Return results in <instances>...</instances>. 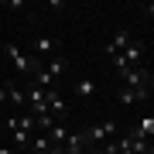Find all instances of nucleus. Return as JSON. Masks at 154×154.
<instances>
[{
	"label": "nucleus",
	"instance_id": "nucleus-10",
	"mask_svg": "<svg viewBox=\"0 0 154 154\" xmlns=\"http://www.w3.org/2000/svg\"><path fill=\"white\" fill-rule=\"evenodd\" d=\"M130 134H134V137H144V140H154V116H144Z\"/></svg>",
	"mask_w": 154,
	"mask_h": 154
},
{
	"label": "nucleus",
	"instance_id": "nucleus-5",
	"mask_svg": "<svg viewBox=\"0 0 154 154\" xmlns=\"http://www.w3.org/2000/svg\"><path fill=\"white\" fill-rule=\"evenodd\" d=\"M151 93L147 89H130V86H120V93H116V99H120L123 106H130V103H140V99H147Z\"/></svg>",
	"mask_w": 154,
	"mask_h": 154
},
{
	"label": "nucleus",
	"instance_id": "nucleus-7",
	"mask_svg": "<svg viewBox=\"0 0 154 154\" xmlns=\"http://www.w3.org/2000/svg\"><path fill=\"white\" fill-rule=\"evenodd\" d=\"M62 151H65V154H82V151H86L82 134H72V130H69V137H65V144H62Z\"/></svg>",
	"mask_w": 154,
	"mask_h": 154
},
{
	"label": "nucleus",
	"instance_id": "nucleus-8",
	"mask_svg": "<svg viewBox=\"0 0 154 154\" xmlns=\"http://www.w3.org/2000/svg\"><path fill=\"white\" fill-rule=\"evenodd\" d=\"M45 137H48V140H51V147H62V144H65V137H69V127H65V123H62V120H58V123H55V127H51V130H48V134H45Z\"/></svg>",
	"mask_w": 154,
	"mask_h": 154
},
{
	"label": "nucleus",
	"instance_id": "nucleus-13",
	"mask_svg": "<svg viewBox=\"0 0 154 154\" xmlns=\"http://www.w3.org/2000/svg\"><path fill=\"white\" fill-rule=\"evenodd\" d=\"M45 69L51 72V79H58V75H65V72H69V62L62 58V55H55V58H48V62H45Z\"/></svg>",
	"mask_w": 154,
	"mask_h": 154
},
{
	"label": "nucleus",
	"instance_id": "nucleus-6",
	"mask_svg": "<svg viewBox=\"0 0 154 154\" xmlns=\"http://www.w3.org/2000/svg\"><path fill=\"white\" fill-rule=\"evenodd\" d=\"M123 86H130V89H147V69H130L123 75Z\"/></svg>",
	"mask_w": 154,
	"mask_h": 154
},
{
	"label": "nucleus",
	"instance_id": "nucleus-2",
	"mask_svg": "<svg viewBox=\"0 0 154 154\" xmlns=\"http://www.w3.org/2000/svg\"><path fill=\"white\" fill-rule=\"evenodd\" d=\"M4 55L14 62V69H17V72H34V65L41 62V58L24 55V51H21V45H14V41H7V45H4Z\"/></svg>",
	"mask_w": 154,
	"mask_h": 154
},
{
	"label": "nucleus",
	"instance_id": "nucleus-4",
	"mask_svg": "<svg viewBox=\"0 0 154 154\" xmlns=\"http://www.w3.org/2000/svg\"><path fill=\"white\" fill-rule=\"evenodd\" d=\"M48 113L55 116V120H65V116H69V106H65V99L58 96V89L48 93Z\"/></svg>",
	"mask_w": 154,
	"mask_h": 154
},
{
	"label": "nucleus",
	"instance_id": "nucleus-17",
	"mask_svg": "<svg viewBox=\"0 0 154 154\" xmlns=\"http://www.w3.org/2000/svg\"><path fill=\"white\" fill-rule=\"evenodd\" d=\"M0 103H7V89L4 86H0Z\"/></svg>",
	"mask_w": 154,
	"mask_h": 154
},
{
	"label": "nucleus",
	"instance_id": "nucleus-9",
	"mask_svg": "<svg viewBox=\"0 0 154 154\" xmlns=\"http://www.w3.org/2000/svg\"><path fill=\"white\" fill-rule=\"evenodd\" d=\"M120 55L127 58V65H134V62H140V55H144V45H140L137 38H130V45H127V48L120 51Z\"/></svg>",
	"mask_w": 154,
	"mask_h": 154
},
{
	"label": "nucleus",
	"instance_id": "nucleus-14",
	"mask_svg": "<svg viewBox=\"0 0 154 154\" xmlns=\"http://www.w3.org/2000/svg\"><path fill=\"white\" fill-rule=\"evenodd\" d=\"M34 51H38V55H45V58H55V41L51 38H34Z\"/></svg>",
	"mask_w": 154,
	"mask_h": 154
},
{
	"label": "nucleus",
	"instance_id": "nucleus-16",
	"mask_svg": "<svg viewBox=\"0 0 154 154\" xmlns=\"http://www.w3.org/2000/svg\"><path fill=\"white\" fill-rule=\"evenodd\" d=\"M140 11H144V17H151V21H154V4H144Z\"/></svg>",
	"mask_w": 154,
	"mask_h": 154
},
{
	"label": "nucleus",
	"instance_id": "nucleus-1",
	"mask_svg": "<svg viewBox=\"0 0 154 154\" xmlns=\"http://www.w3.org/2000/svg\"><path fill=\"white\" fill-rule=\"evenodd\" d=\"M113 134H116V123H113V120H99V123H93L89 130H82L86 151H89V147H99V144H106V140H113Z\"/></svg>",
	"mask_w": 154,
	"mask_h": 154
},
{
	"label": "nucleus",
	"instance_id": "nucleus-15",
	"mask_svg": "<svg viewBox=\"0 0 154 154\" xmlns=\"http://www.w3.org/2000/svg\"><path fill=\"white\" fill-rule=\"evenodd\" d=\"M75 93L79 96H93L96 93V82H93V79H79V82H75Z\"/></svg>",
	"mask_w": 154,
	"mask_h": 154
},
{
	"label": "nucleus",
	"instance_id": "nucleus-12",
	"mask_svg": "<svg viewBox=\"0 0 154 154\" xmlns=\"http://www.w3.org/2000/svg\"><path fill=\"white\" fill-rule=\"evenodd\" d=\"M4 89H7V103H14V106H24V103H28V93L17 89L14 82H4Z\"/></svg>",
	"mask_w": 154,
	"mask_h": 154
},
{
	"label": "nucleus",
	"instance_id": "nucleus-18",
	"mask_svg": "<svg viewBox=\"0 0 154 154\" xmlns=\"http://www.w3.org/2000/svg\"><path fill=\"white\" fill-rule=\"evenodd\" d=\"M89 154H106V151L103 147H89Z\"/></svg>",
	"mask_w": 154,
	"mask_h": 154
},
{
	"label": "nucleus",
	"instance_id": "nucleus-3",
	"mask_svg": "<svg viewBox=\"0 0 154 154\" xmlns=\"http://www.w3.org/2000/svg\"><path fill=\"white\" fill-rule=\"evenodd\" d=\"M130 38H134V34L127 31V28H120V31H116L113 38H110V45H106V55H110V58H113V55H120L127 45H130Z\"/></svg>",
	"mask_w": 154,
	"mask_h": 154
},
{
	"label": "nucleus",
	"instance_id": "nucleus-11",
	"mask_svg": "<svg viewBox=\"0 0 154 154\" xmlns=\"http://www.w3.org/2000/svg\"><path fill=\"white\" fill-rule=\"evenodd\" d=\"M28 151H31V154H48V151H51V140L45 137V134L34 130V137H31V144H28Z\"/></svg>",
	"mask_w": 154,
	"mask_h": 154
},
{
	"label": "nucleus",
	"instance_id": "nucleus-19",
	"mask_svg": "<svg viewBox=\"0 0 154 154\" xmlns=\"http://www.w3.org/2000/svg\"><path fill=\"white\" fill-rule=\"evenodd\" d=\"M0 154H14V151H11V147H0Z\"/></svg>",
	"mask_w": 154,
	"mask_h": 154
},
{
	"label": "nucleus",
	"instance_id": "nucleus-20",
	"mask_svg": "<svg viewBox=\"0 0 154 154\" xmlns=\"http://www.w3.org/2000/svg\"><path fill=\"white\" fill-rule=\"evenodd\" d=\"M147 154H154V144H151V151H147Z\"/></svg>",
	"mask_w": 154,
	"mask_h": 154
}]
</instances>
